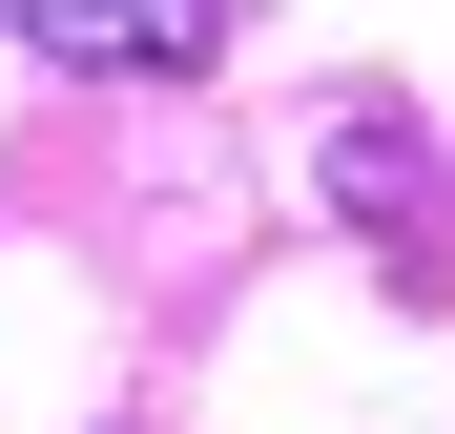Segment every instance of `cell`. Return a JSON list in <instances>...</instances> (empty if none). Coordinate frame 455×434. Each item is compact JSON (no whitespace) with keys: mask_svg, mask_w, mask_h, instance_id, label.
<instances>
[{"mask_svg":"<svg viewBox=\"0 0 455 434\" xmlns=\"http://www.w3.org/2000/svg\"><path fill=\"white\" fill-rule=\"evenodd\" d=\"M42 62H84V83H187V62L228 42V0H0Z\"/></svg>","mask_w":455,"mask_h":434,"instance_id":"1","label":"cell"}]
</instances>
